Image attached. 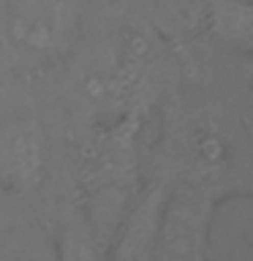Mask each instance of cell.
<instances>
[{"mask_svg": "<svg viewBox=\"0 0 253 261\" xmlns=\"http://www.w3.org/2000/svg\"><path fill=\"white\" fill-rule=\"evenodd\" d=\"M199 19L212 36L248 49L250 41V6L248 0H201Z\"/></svg>", "mask_w": 253, "mask_h": 261, "instance_id": "cell-1", "label": "cell"}]
</instances>
